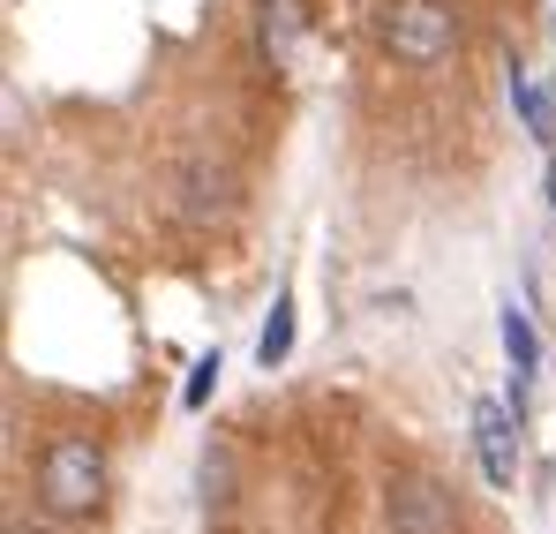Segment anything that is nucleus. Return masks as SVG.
<instances>
[{
	"mask_svg": "<svg viewBox=\"0 0 556 534\" xmlns=\"http://www.w3.org/2000/svg\"><path fill=\"white\" fill-rule=\"evenodd\" d=\"M511 105H519V121H527L534 144H556V98L534 69H511Z\"/></svg>",
	"mask_w": 556,
	"mask_h": 534,
	"instance_id": "nucleus-7",
	"label": "nucleus"
},
{
	"mask_svg": "<svg viewBox=\"0 0 556 534\" xmlns=\"http://www.w3.org/2000/svg\"><path fill=\"white\" fill-rule=\"evenodd\" d=\"M38 497L53 520H84L105 505V451L91 437H53L38 459Z\"/></svg>",
	"mask_w": 556,
	"mask_h": 534,
	"instance_id": "nucleus-1",
	"label": "nucleus"
},
{
	"mask_svg": "<svg viewBox=\"0 0 556 534\" xmlns=\"http://www.w3.org/2000/svg\"><path fill=\"white\" fill-rule=\"evenodd\" d=\"M383 520H391V534H459V497L437 474H399Z\"/></svg>",
	"mask_w": 556,
	"mask_h": 534,
	"instance_id": "nucleus-3",
	"label": "nucleus"
},
{
	"mask_svg": "<svg viewBox=\"0 0 556 534\" xmlns=\"http://www.w3.org/2000/svg\"><path fill=\"white\" fill-rule=\"evenodd\" d=\"M452 46H459L452 8H437V0H391V8H383V53H391V61H406V69H437Z\"/></svg>",
	"mask_w": 556,
	"mask_h": 534,
	"instance_id": "nucleus-2",
	"label": "nucleus"
},
{
	"mask_svg": "<svg viewBox=\"0 0 556 534\" xmlns=\"http://www.w3.org/2000/svg\"><path fill=\"white\" fill-rule=\"evenodd\" d=\"M211 384H218V355H203L195 369H188V392H181V407H203V399H211Z\"/></svg>",
	"mask_w": 556,
	"mask_h": 534,
	"instance_id": "nucleus-10",
	"label": "nucleus"
},
{
	"mask_svg": "<svg viewBox=\"0 0 556 534\" xmlns=\"http://www.w3.org/2000/svg\"><path fill=\"white\" fill-rule=\"evenodd\" d=\"M8 534H53V527H8Z\"/></svg>",
	"mask_w": 556,
	"mask_h": 534,
	"instance_id": "nucleus-12",
	"label": "nucleus"
},
{
	"mask_svg": "<svg viewBox=\"0 0 556 534\" xmlns=\"http://www.w3.org/2000/svg\"><path fill=\"white\" fill-rule=\"evenodd\" d=\"M549 211H556V159H549Z\"/></svg>",
	"mask_w": 556,
	"mask_h": 534,
	"instance_id": "nucleus-11",
	"label": "nucleus"
},
{
	"mask_svg": "<svg viewBox=\"0 0 556 534\" xmlns=\"http://www.w3.org/2000/svg\"><path fill=\"white\" fill-rule=\"evenodd\" d=\"M226 203H233V181H226V166H188L181 174V219H226Z\"/></svg>",
	"mask_w": 556,
	"mask_h": 534,
	"instance_id": "nucleus-6",
	"label": "nucleus"
},
{
	"mask_svg": "<svg viewBox=\"0 0 556 534\" xmlns=\"http://www.w3.org/2000/svg\"><path fill=\"white\" fill-rule=\"evenodd\" d=\"M286 347H293V301L278 294V309H271V324H264V339H256V361L271 369V361H286Z\"/></svg>",
	"mask_w": 556,
	"mask_h": 534,
	"instance_id": "nucleus-8",
	"label": "nucleus"
},
{
	"mask_svg": "<svg viewBox=\"0 0 556 534\" xmlns=\"http://www.w3.org/2000/svg\"><path fill=\"white\" fill-rule=\"evenodd\" d=\"M504 355H511V376H527V369H534V324H527V316H519V309H504Z\"/></svg>",
	"mask_w": 556,
	"mask_h": 534,
	"instance_id": "nucleus-9",
	"label": "nucleus"
},
{
	"mask_svg": "<svg viewBox=\"0 0 556 534\" xmlns=\"http://www.w3.org/2000/svg\"><path fill=\"white\" fill-rule=\"evenodd\" d=\"M256 38H264V53L286 69L301 53V38H308V0H256Z\"/></svg>",
	"mask_w": 556,
	"mask_h": 534,
	"instance_id": "nucleus-5",
	"label": "nucleus"
},
{
	"mask_svg": "<svg viewBox=\"0 0 556 534\" xmlns=\"http://www.w3.org/2000/svg\"><path fill=\"white\" fill-rule=\"evenodd\" d=\"M473 445H481V474H489L496 489H511V482H519V422H511L496 399H481V407H473Z\"/></svg>",
	"mask_w": 556,
	"mask_h": 534,
	"instance_id": "nucleus-4",
	"label": "nucleus"
}]
</instances>
